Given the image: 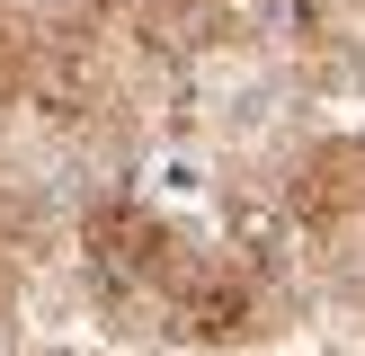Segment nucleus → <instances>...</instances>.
Here are the masks:
<instances>
[{
    "instance_id": "f257e3e1",
    "label": "nucleus",
    "mask_w": 365,
    "mask_h": 356,
    "mask_svg": "<svg viewBox=\"0 0 365 356\" xmlns=\"http://www.w3.org/2000/svg\"><path fill=\"white\" fill-rule=\"evenodd\" d=\"M71 249H81V285L98 303V320L125 338H152V347L241 356V347L285 338L303 312L285 258H267L250 241H205L196 223H178L125 187L81 205Z\"/></svg>"
},
{
    "instance_id": "f03ea898",
    "label": "nucleus",
    "mask_w": 365,
    "mask_h": 356,
    "mask_svg": "<svg viewBox=\"0 0 365 356\" xmlns=\"http://www.w3.org/2000/svg\"><path fill=\"white\" fill-rule=\"evenodd\" d=\"M277 214H285L294 241L330 249V258L339 249H365V134H321L312 152H294V169L277 187Z\"/></svg>"
}]
</instances>
